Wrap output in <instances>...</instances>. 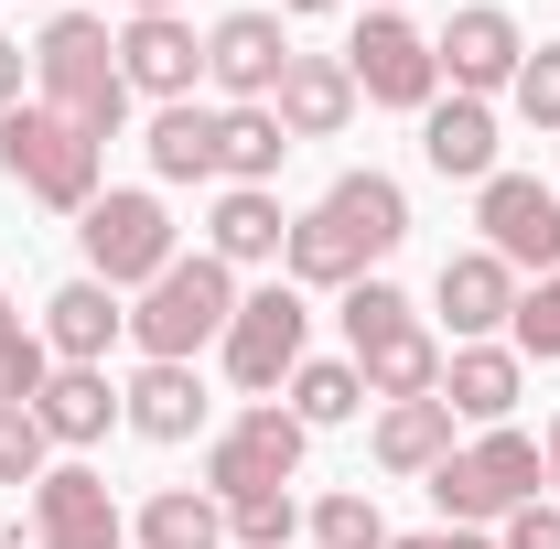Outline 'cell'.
Instances as JSON below:
<instances>
[{"mask_svg":"<svg viewBox=\"0 0 560 549\" xmlns=\"http://www.w3.org/2000/svg\"><path fill=\"white\" fill-rule=\"evenodd\" d=\"M206 410H215L206 377H195V366H162V355H140V377L119 388V420H130L140 442H195Z\"/></svg>","mask_w":560,"mask_h":549,"instance_id":"16","label":"cell"},{"mask_svg":"<svg viewBox=\"0 0 560 549\" xmlns=\"http://www.w3.org/2000/svg\"><path fill=\"white\" fill-rule=\"evenodd\" d=\"M355 377H366V399H442V344L420 324H399V335H377L355 355Z\"/></svg>","mask_w":560,"mask_h":549,"instance_id":"24","label":"cell"},{"mask_svg":"<svg viewBox=\"0 0 560 549\" xmlns=\"http://www.w3.org/2000/svg\"><path fill=\"white\" fill-rule=\"evenodd\" d=\"M517 377H528L517 344H453V355H442V410L475 420V431H495V420L517 410Z\"/></svg>","mask_w":560,"mask_h":549,"instance_id":"19","label":"cell"},{"mask_svg":"<svg viewBox=\"0 0 560 549\" xmlns=\"http://www.w3.org/2000/svg\"><path fill=\"white\" fill-rule=\"evenodd\" d=\"M302 344H313V302H302L291 280H270V291H237V324L215 335V355H226V377H237L248 399H270V388H291Z\"/></svg>","mask_w":560,"mask_h":549,"instance_id":"6","label":"cell"},{"mask_svg":"<svg viewBox=\"0 0 560 549\" xmlns=\"http://www.w3.org/2000/svg\"><path fill=\"white\" fill-rule=\"evenodd\" d=\"M431 55L453 75V97H495V86H517V66H528V33H517V11L475 0V11H453V22L431 33Z\"/></svg>","mask_w":560,"mask_h":549,"instance_id":"10","label":"cell"},{"mask_svg":"<svg viewBox=\"0 0 560 549\" xmlns=\"http://www.w3.org/2000/svg\"><path fill=\"white\" fill-rule=\"evenodd\" d=\"M506 97H517V119H528V130H560V44H528V66H517Z\"/></svg>","mask_w":560,"mask_h":549,"instance_id":"35","label":"cell"},{"mask_svg":"<svg viewBox=\"0 0 560 549\" xmlns=\"http://www.w3.org/2000/svg\"><path fill=\"white\" fill-rule=\"evenodd\" d=\"M33 97L55 108V119H75V130L119 140V119H130V75H119V33L97 22V11H55L44 22V44H33Z\"/></svg>","mask_w":560,"mask_h":549,"instance_id":"1","label":"cell"},{"mask_svg":"<svg viewBox=\"0 0 560 549\" xmlns=\"http://www.w3.org/2000/svg\"><path fill=\"white\" fill-rule=\"evenodd\" d=\"M346 75L366 108H431L442 97V55H431V33H420L410 11H366L346 44Z\"/></svg>","mask_w":560,"mask_h":549,"instance_id":"8","label":"cell"},{"mask_svg":"<svg viewBox=\"0 0 560 549\" xmlns=\"http://www.w3.org/2000/svg\"><path fill=\"white\" fill-rule=\"evenodd\" d=\"M130 335V302L108 291V280H66L55 302H44V344H55V366H108V344Z\"/></svg>","mask_w":560,"mask_h":549,"instance_id":"17","label":"cell"},{"mask_svg":"<svg viewBox=\"0 0 560 549\" xmlns=\"http://www.w3.org/2000/svg\"><path fill=\"white\" fill-rule=\"evenodd\" d=\"M399 324H420V313H410V291H399V280H377V270H366V280H355V291H346V344H355V355H366V344H377V335H399Z\"/></svg>","mask_w":560,"mask_h":549,"instance_id":"30","label":"cell"},{"mask_svg":"<svg viewBox=\"0 0 560 549\" xmlns=\"http://www.w3.org/2000/svg\"><path fill=\"white\" fill-rule=\"evenodd\" d=\"M280 11H346V0H280Z\"/></svg>","mask_w":560,"mask_h":549,"instance_id":"41","label":"cell"},{"mask_svg":"<svg viewBox=\"0 0 560 549\" xmlns=\"http://www.w3.org/2000/svg\"><path fill=\"white\" fill-rule=\"evenodd\" d=\"M420 162L442 184H486L495 173V108L486 97H431L420 108Z\"/></svg>","mask_w":560,"mask_h":549,"instance_id":"18","label":"cell"},{"mask_svg":"<svg viewBox=\"0 0 560 549\" xmlns=\"http://www.w3.org/2000/svg\"><path fill=\"white\" fill-rule=\"evenodd\" d=\"M324 215H346L366 259H388V248L410 237V195H399L388 173H335V195H324Z\"/></svg>","mask_w":560,"mask_h":549,"instance_id":"25","label":"cell"},{"mask_svg":"<svg viewBox=\"0 0 560 549\" xmlns=\"http://www.w3.org/2000/svg\"><path fill=\"white\" fill-rule=\"evenodd\" d=\"M280 237H291V215H280L270 184H226L206 215V248L226 259V270H259V259H280Z\"/></svg>","mask_w":560,"mask_h":549,"instance_id":"21","label":"cell"},{"mask_svg":"<svg viewBox=\"0 0 560 549\" xmlns=\"http://www.w3.org/2000/svg\"><path fill=\"white\" fill-rule=\"evenodd\" d=\"M226 539H237V549H291V539H302V506H291V484H270V495H237V506H226Z\"/></svg>","mask_w":560,"mask_h":549,"instance_id":"31","label":"cell"},{"mask_svg":"<svg viewBox=\"0 0 560 549\" xmlns=\"http://www.w3.org/2000/svg\"><path fill=\"white\" fill-rule=\"evenodd\" d=\"M377 11H399V0H377Z\"/></svg>","mask_w":560,"mask_h":549,"instance_id":"43","label":"cell"},{"mask_svg":"<svg viewBox=\"0 0 560 549\" xmlns=\"http://www.w3.org/2000/svg\"><path fill=\"white\" fill-rule=\"evenodd\" d=\"M355 410H366L355 355L346 366H335V355H324V366H291V420H302V431H335V420H355Z\"/></svg>","mask_w":560,"mask_h":549,"instance_id":"29","label":"cell"},{"mask_svg":"<svg viewBox=\"0 0 560 549\" xmlns=\"http://www.w3.org/2000/svg\"><path fill=\"white\" fill-rule=\"evenodd\" d=\"M377 270V259H366V248H355V226L346 215H291V237H280V280H291V291H355V280Z\"/></svg>","mask_w":560,"mask_h":549,"instance_id":"20","label":"cell"},{"mask_svg":"<svg viewBox=\"0 0 560 549\" xmlns=\"http://www.w3.org/2000/svg\"><path fill=\"white\" fill-rule=\"evenodd\" d=\"M539 484H550L539 442L495 420V431H475V442H453V464L431 475V506H442V528H506Z\"/></svg>","mask_w":560,"mask_h":549,"instance_id":"3","label":"cell"},{"mask_svg":"<svg viewBox=\"0 0 560 549\" xmlns=\"http://www.w3.org/2000/svg\"><path fill=\"white\" fill-rule=\"evenodd\" d=\"M280 66H291V33H280V11H226L206 33V75L226 86V108H270Z\"/></svg>","mask_w":560,"mask_h":549,"instance_id":"13","label":"cell"},{"mask_svg":"<svg viewBox=\"0 0 560 549\" xmlns=\"http://www.w3.org/2000/svg\"><path fill=\"white\" fill-rule=\"evenodd\" d=\"M302 528H313V549H388V517H377V495H324Z\"/></svg>","mask_w":560,"mask_h":549,"instance_id":"32","label":"cell"},{"mask_svg":"<svg viewBox=\"0 0 560 549\" xmlns=\"http://www.w3.org/2000/svg\"><path fill=\"white\" fill-rule=\"evenodd\" d=\"M539 464H550V506H560V420H550V442H539Z\"/></svg>","mask_w":560,"mask_h":549,"instance_id":"39","label":"cell"},{"mask_svg":"<svg viewBox=\"0 0 560 549\" xmlns=\"http://www.w3.org/2000/svg\"><path fill=\"white\" fill-rule=\"evenodd\" d=\"M495 549H560V506H550V495H528V506L506 517V539H495Z\"/></svg>","mask_w":560,"mask_h":549,"instance_id":"36","label":"cell"},{"mask_svg":"<svg viewBox=\"0 0 560 549\" xmlns=\"http://www.w3.org/2000/svg\"><path fill=\"white\" fill-rule=\"evenodd\" d=\"M270 119L291 140H335L355 119V75H346V55H291L280 66V86H270Z\"/></svg>","mask_w":560,"mask_h":549,"instance_id":"15","label":"cell"},{"mask_svg":"<svg viewBox=\"0 0 560 549\" xmlns=\"http://www.w3.org/2000/svg\"><path fill=\"white\" fill-rule=\"evenodd\" d=\"M22 75H33V55H22V44H0V108H22Z\"/></svg>","mask_w":560,"mask_h":549,"instance_id":"38","label":"cell"},{"mask_svg":"<svg viewBox=\"0 0 560 549\" xmlns=\"http://www.w3.org/2000/svg\"><path fill=\"white\" fill-rule=\"evenodd\" d=\"M0 549H11V539H0Z\"/></svg>","mask_w":560,"mask_h":549,"instance_id":"44","label":"cell"},{"mask_svg":"<svg viewBox=\"0 0 560 549\" xmlns=\"http://www.w3.org/2000/svg\"><path fill=\"white\" fill-rule=\"evenodd\" d=\"M291 130H280L270 108H215V184H270Z\"/></svg>","mask_w":560,"mask_h":549,"instance_id":"26","label":"cell"},{"mask_svg":"<svg viewBox=\"0 0 560 549\" xmlns=\"http://www.w3.org/2000/svg\"><path fill=\"white\" fill-rule=\"evenodd\" d=\"M33 420H44V442H66V453L108 442V420H119L108 366H55V377H44V399H33Z\"/></svg>","mask_w":560,"mask_h":549,"instance_id":"22","label":"cell"},{"mask_svg":"<svg viewBox=\"0 0 560 549\" xmlns=\"http://www.w3.org/2000/svg\"><path fill=\"white\" fill-rule=\"evenodd\" d=\"M475 226H486V248L506 270H560V195L550 184H528V173H486L475 184Z\"/></svg>","mask_w":560,"mask_h":549,"instance_id":"9","label":"cell"},{"mask_svg":"<svg viewBox=\"0 0 560 549\" xmlns=\"http://www.w3.org/2000/svg\"><path fill=\"white\" fill-rule=\"evenodd\" d=\"M75 237H86V280H108V291H151V280L184 259L162 195H140V184L130 195H97V206L75 215Z\"/></svg>","mask_w":560,"mask_h":549,"instance_id":"5","label":"cell"},{"mask_svg":"<svg viewBox=\"0 0 560 549\" xmlns=\"http://www.w3.org/2000/svg\"><path fill=\"white\" fill-rule=\"evenodd\" d=\"M151 173L162 184H215V108H195V97L162 108L151 119Z\"/></svg>","mask_w":560,"mask_h":549,"instance_id":"28","label":"cell"},{"mask_svg":"<svg viewBox=\"0 0 560 549\" xmlns=\"http://www.w3.org/2000/svg\"><path fill=\"white\" fill-rule=\"evenodd\" d=\"M453 431H464V420L442 410V399H388V410H377V464H388V475H442V464H453Z\"/></svg>","mask_w":560,"mask_h":549,"instance_id":"23","label":"cell"},{"mask_svg":"<svg viewBox=\"0 0 560 549\" xmlns=\"http://www.w3.org/2000/svg\"><path fill=\"white\" fill-rule=\"evenodd\" d=\"M130 11H173V0H130Z\"/></svg>","mask_w":560,"mask_h":549,"instance_id":"42","label":"cell"},{"mask_svg":"<svg viewBox=\"0 0 560 549\" xmlns=\"http://www.w3.org/2000/svg\"><path fill=\"white\" fill-rule=\"evenodd\" d=\"M130 528H140V549H226V506L195 495V484H162Z\"/></svg>","mask_w":560,"mask_h":549,"instance_id":"27","label":"cell"},{"mask_svg":"<svg viewBox=\"0 0 560 549\" xmlns=\"http://www.w3.org/2000/svg\"><path fill=\"white\" fill-rule=\"evenodd\" d=\"M506 335H517V355H539V366H560V270L517 291V324H506Z\"/></svg>","mask_w":560,"mask_h":549,"instance_id":"33","label":"cell"},{"mask_svg":"<svg viewBox=\"0 0 560 549\" xmlns=\"http://www.w3.org/2000/svg\"><path fill=\"white\" fill-rule=\"evenodd\" d=\"M388 549H495V539H475V528H420V539H388Z\"/></svg>","mask_w":560,"mask_h":549,"instance_id":"37","label":"cell"},{"mask_svg":"<svg viewBox=\"0 0 560 549\" xmlns=\"http://www.w3.org/2000/svg\"><path fill=\"white\" fill-rule=\"evenodd\" d=\"M44 475H55L44 420H33V410H0V484H44Z\"/></svg>","mask_w":560,"mask_h":549,"instance_id":"34","label":"cell"},{"mask_svg":"<svg viewBox=\"0 0 560 549\" xmlns=\"http://www.w3.org/2000/svg\"><path fill=\"white\" fill-rule=\"evenodd\" d=\"M226 324H237V270H226L215 248L173 259L151 291H130V344H140V355H162V366H195Z\"/></svg>","mask_w":560,"mask_h":549,"instance_id":"2","label":"cell"},{"mask_svg":"<svg viewBox=\"0 0 560 549\" xmlns=\"http://www.w3.org/2000/svg\"><path fill=\"white\" fill-rule=\"evenodd\" d=\"M431 302H442V324H453L464 344H486L495 324H517V270H506L495 248H453L442 280H431Z\"/></svg>","mask_w":560,"mask_h":549,"instance_id":"14","label":"cell"},{"mask_svg":"<svg viewBox=\"0 0 560 549\" xmlns=\"http://www.w3.org/2000/svg\"><path fill=\"white\" fill-rule=\"evenodd\" d=\"M119 75H130V97L184 108V97H195V75H206L195 22H184V11H130V22H119Z\"/></svg>","mask_w":560,"mask_h":549,"instance_id":"12","label":"cell"},{"mask_svg":"<svg viewBox=\"0 0 560 549\" xmlns=\"http://www.w3.org/2000/svg\"><path fill=\"white\" fill-rule=\"evenodd\" d=\"M0 173H11L33 206H55V215H86V206H97V140L75 130V119H55L44 97L0 108Z\"/></svg>","mask_w":560,"mask_h":549,"instance_id":"4","label":"cell"},{"mask_svg":"<svg viewBox=\"0 0 560 549\" xmlns=\"http://www.w3.org/2000/svg\"><path fill=\"white\" fill-rule=\"evenodd\" d=\"M11 335H22V313H11V291H0V344H11Z\"/></svg>","mask_w":560,"mask_h":549,"instance_id":"40","label":"cell"},{"mask_svg":"<svg viewBox=\"0 0 560 549\" xmlns=\"http://www.w3.org/2000/svg\"><path fill=\"white\" fill-rule=\"evenodd\" d=\"M302 442H313V431L280 410V399L237 410V420L206 442V495H215V506H237V495H270V484H291V475H302Z\"/></svg>","mask_w":560,"mask_h":549,"instance_id":"7","label":"cell"},{"mask_svg":"<svg viewBox=\"0 0 560 549\" xmlns=\"http://www.w3.org/2000/svg\"><path fill=\"white\" fill-rule=\"evenodd\" d=\"M33 539L44 549H119L130 517H119V495H108L97 464H55V475L33 484Z\"/></svg>","mask_w":560,"mask_h":549,"instance_id":"11","label":"cell"}]
</instances>
